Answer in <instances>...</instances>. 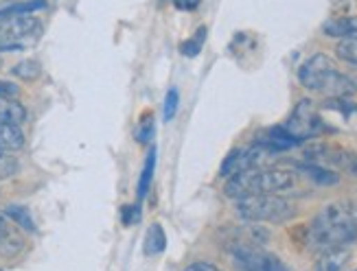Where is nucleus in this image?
<instances>
[{
    "label": "nucleus",
    "instance_id": "6ab92c4d",
    "mask_svg": "<svg viewBox=\"0 0 357 271\" xmlns=\"http://www.w3.org/2000/svg\"><path fill=\"white\" fill-rule=\"evenodd\" d=\"M153 167H156V151L151 149V153L147 155V162H145V169L141 173V182H138V197H145L147 190L151 186V178H153Z\"/></svg>",
    "mask_w": 357,
    "mask_h": 271
},
{
    "label": "nucleus",
    "instance_id": "412c9836",
    "mask_svg": "<svg viewBox=\"0 0 357 271\" xmlns=\"http://www.w3.org/2000/svg\"><path fill=\"white\" fill-rule=\"evenodd\" d=\"M204 40H206V29L202 26V29L197 31V33H195V38L186 40V42L180 46L182 55H186V57H195V55L202 51V44H204Z\"/></svg>",
    "mask_w": 357,
    "mask_h": 271
},
{
    "label": "nucleus",
    "instance_id": "0eeeda50",
    "mask_svg": "<svg viewBox=\"0 0 357 271\" xmlns=\"http://www.w3.org/2000/svg\"><path fill=\"white\" fill-rule=\"evenodd\" d=\"M305 157H307V162L344 171V173L353 175V178H357V153H353V151L324 145V142H316V145L305 149Z\"/></svg>",
    "mask_w": 357,
    "mask_h": 271
},
{
    "label": "nucleus",
    "instance_id": "b1692460",
    "mask_svg": "<svg viewBox=\"0 0 357 271\" xmlns=\"http://www.w3.org/2000/svg\"><path fill=\"white\" fill-rule=\"evenodd\" d=\"M184 271H222L217 265H213V263H204V261H199V263H193V265H189Z\"/></svg>",
    "mask_w": 357,
    "mask_h": 271
},
{
    "label": "nucleus",
    "instance_id": "cd10ccee",
    "mask_svg": "<svg viewBox=\"0 0 357 271\" xmlns=\"http://www.w3.org/2000/svg\"><path fill=\"white\" fill-rule=\"evenodd\" d=\"M9 236V228H7V221H5V217L0 215V241H3V238H7Z\"/></svg>",
    "mask_w": 357,
    "mask_h": 271
},
{
    "label": "nucleus",
    "instance_id": "bb28decb",
    "mask_svg": "<svg viewBox=\"0 0 357 271\" xmlns=\"http://www.w3.org/2000/svg\"><path fill=\"white\" fill-rule=\"evenodd\" d=\"M151 132H153L151 121H145L141 130H138V140H141V142H147V140H149V136H151Z\"/></svg>",
    "mask_w": 357,
    "mask_h": 271
},
{
    "label": "nucleus",
    "instance_id": "f3484780",
    "mask_svg": "<svg viewBox=\"0 0 357 271\" xmlns=\"http://www.w3.org/2000/svg\"><path fill=\"white\" fill-rule=\"evenodd\" d=\"M145 251L147 254H160L167 245V236H165V230L158 226V223H153L151 230L147 232V241H145Z\"/></svg>",
    "mask_w": 357,
    "mask_h": 271
},
{
    "label": "nucleus",
    "instance_id": "9d476101",
    "mask_svg": "<svg viewBox=\"0 0 357 271\" xmlns=\"http://www.w3.org/2000/svg\"><path fill=\"white\" fill-rule=\"evenodd\" d=\"M257 145L266 147L268 151L272 153H278V151H287V149H294L301 145V140L294 138L285 127H272V130L263 132V136H259Z\"/></svg>",
    "mask_w": 357,
    "mask_h": 271
},
{
    "label": "nucleus",
    "instance_id": "a878e982",
    "mask_svg": "<svg viewBox=\"0 0 357 271\" xmlns=\"http://www.w3.org/2000/svg\"><path fill=\"white\" fill-rule=\"evenodd\" d=\"M15 94H18L15 84H9V82H3V79H0V97H15Z\"/></svg>",
    "mask_w": 357,
    "mask_h": 271
},
{
    "label": "nucleus",
    "instance_id": "f03ea898",
    "mask_svg": "<svg viewBox=\"0 0 357 271\" xmlns=\"http://www.w3.org/2000/svg\"><path fill=\"white\" fill-rule=\"evenodd\" d=\"M296 175L283 169H250L228 178L224 193L230 199H243L252 195H278L294 188Z\"/></svg>",
    "mask_w": 357,
    "mask_h": 271
},
{
    "label": "nucleus",
    "instance_id": "c756f323",
    "mask_svg": "<svg viewBox=\"0 0 357 271\" xmlns=\"http://www.w3.org/2000/svg\"><path fill=\"white\" fill-rule=\"evenodd\" d=\"M355 271H357V269H355Z\"/></svg>",
    "mask_w": 357,
    "mask_h": 271
},
{
    "label": "nucleus",
    "instance_id": "a211bd4d",
    "mask_svg": "<svg viewBox=\"0 0 357 271\" xmlns=\"http://www.w3.org/2000/svg\"><path fill=\"white\" fill-rule=\"evenodd\" d=\"M5 215H7L11 221L18 223L20 228H24L26 232H36V223H33V219H31L29 210L22 208V206H9V208L5 210Z\"/></svg>",
    "mask_w": 357,
    "mask_h": 271
},
{
    "label": "nucleus",
    "instance_id": "4468645a",
    "mask_svg": "<svg viewBox=\"0 0 357 271\" xmlns=\"http://www.w3.org/2000/svg\"><path fill=\"white\" fill-rule=\"evenodd\" d=\"M298 171L305 173L309 180H314L322 186H333L340 182V175L333 169H327L322 164H314V162H307V164H298Z\"/></svg>",
    "mask_w": 357,
    "mask_h": 271
},
{
    "label": "nucleus",
    "instance_id": "6e6552de",
    "mask_svg": "<svg viewBox=\"0 0 357 271\" xmlns=\"http://www.w3.org/2000/svg\"><path fill=\"white\" fill-rule=\"evenodd\" d=\"M232 256H235V265L243 271H289L281 258H276L274 254L261 251L250 243H235Z\"/></svg>",
    "mask_w": 357,
    "mask_h": 271
},
{
    "label": "nucleus",
    "instance_id": "2eb2a0df",
    "mask_svg": "<svg viewBox=\"0 0 357 271\" xmlns=\"http://www.w3.org/2000/svg\"><path fill=\"white\" fill-rule=\"evenodd\" d=\"M24 147L20 125H0V151H18Z\"/></svg>",
    "mask_w": 357,
    "mask_h": 271
},
{
    "label": "nucleus",
    "instance_id": "393cba45",
    "mask_svg": "<svg viewBox=\"0 0 357 271\" xmlns=\"http://www.w3.org/2000/svg\"><path fill=\"white\" fill-rule=\"evenodd\" d=\"M202 0H174V5L180 9V11H193L199 7Z\"/></svg>",
    "mask_w": 357,
    "mask_h": 271
},
{
    "label": "nucleus",
    "instance_id": "dca6fc26",
    "mask_svg": "<svg viewBox=\"0 0 357 271\" xmlns=\"http://www.w3.org/2000/svg\"><path fill=\"white\" fill-rule=\"evenodd\" d=\"M11 75L22 79V82H36V79L42 75V66L36 59H24L20 63H15V66L11 68Z\"/></svg>",
    "mask_w": 357,
    "mask_h": 271
},
{
    "label": "nucleus",
    "instance_id": "aec40b11",
    "mask_svg": "<svg viewBox=\"0 0 357 271\" xmlns=\"http://www.w3.org/2000/svg\"><path fill=\"white\" fill-rule=\"evenodd\" d=\"M335 53H337L340 59H344L347 63H353V66H357V36L344 38L342 42L337 44Z\"/></svg>",
    "mask_w": 357,
    "mask_h": 271
},
{
    "label": "nucleus",
    "instance_id": "39448f33",
    "mask_svg": "<svg viewBox=\"0 0 357 271\" xmlns=\"http://www.w3.org/2000/svg\"><path fill=\"white\" fill-rule=\"evenodd\" d=\"M42 36V24L31 13L0 18V51H22Z\"/></svg>",
    "mask_w": 357,
    "mask_h": 271
},
{
    "label": "nucleus",
    "instance_id": "9b49d317",
    "mask_svg": "<svg viewBox=\"0 0 357 271\" xmlns=\"http://www.w3.org/2000/svg\"><path fill=\"white\" fill-rule=\"evenodd\" d=\"M322 33L327 38H351L357 36V15H340V18H331L322 24Z\"/></svg>",
    "mask_w": 357,
    "mask_h": 271
},
{
    "label": "nucleus",
    "instance_id": "5701e85b",
    "mask_svg": "<svg viewBox=\"0 0 357 271\" xmlns=\"http://www.w3.org/2000/svg\"><path fill=\"white\" fill-rule=\"evenodd\" d=\"M138 219H141V212H138L136 206H123V210H121L123 226H132V223H136Z\"/></svg>",
    "mask_w": 357,
    "mask_h": 271
},
{
    "label": "nucleus",
    "instance_id": "c85d7f7f",
    "mask_svg": "<svg viewBox=\"0 0 357 271\" xmlns=\"http://www.w3.org/2000/svg\"><path fill=\"white\" fill-rule=\"evenodd\" d=\"M0 271H3V269H0Z\"/></svg>",
    "mask_w": 357,
    "mask_h": 271
},
{
    "label": "nucleus",
    "instance_id": "20e7f679",
    "mask_svg": "<svg viewBox=\"0 0 357 271\" xmlns=\"http://www.w3.org/2000/svg\"><path fill=\"white\" fill-rule=\"evenodd\" d=\"M235 210L243 221H252V223H263V221L283 223L296 212L294 210V203L278 195H252V197L237 199Z\"/></svg>",
    "mask_w": 357,
    "mask_h": 271
},
{
    "label": "nucleus",
    "instance_id": "1a4fd4ad",
    "mask_svg": "<svg viewBox=\"0 0 357 271\" xmlns=\"http://www.w3.org/2000/svg\"><path fill=\"white\" fill-rule=\"evenodd\" d=\"M274 153L268 151L266 147L255 145L252 147H243V149H235L226 155V160L220 169L222 178H232V175L243 173V171H250V169H261L263 162L270 160Z\"/></svg>",
    "mask_w": 357,
    "mask_h": 271
},
{
    "label": "nucleus",
    "instance_id": "423d86ee",
    "mask_svg": "<svg viewBox=\"0 0 357 271\" xmlns=\"http://www.w3.org/2000/svg\"><path fill=\"white\" fill-rule=\"evenodd\" d=\"M283 127L301 142L309 140V138H316L327 130V125H324V121L320 118L314 101H309V99H303L296 103V107H294V111L289 114V118Z\"/></svg>",
    "mask_w": 357,
    "mask_h": 271
},
{
    "label": "nucleus",
    "instance_id": "7ed1b4c3",
    "mask_svg": "<svg viewBox=\"0 0 357 271\" xmlns=\"http://www.w3.org/2000/svg\"><path fill=\"white\" fill-rule=\"evenodd\" d=\"M298 82L307 90L322 92L333 99L351 97V94H355V90H357L353 79L340 72L333 66V61L322 53H316L314 57H309L298 68Z\"/></svg>",
    "mask_w": 357,
    "mask_h": 271
},
{
    "label": "nucleus",
    "instance_id": "f257e3e1",
    "mask_svg": "<svg viewBox=\"0 0 357 271\" xmlns=\"http://www.w3.org/2000/svg\"><path fill=\"white\" fill-rule=\"evenodd\" d=\"M357 238V203L335 201L324 206L307 228V245L316 251L347 247Z\"/></svg>",
    "mask_w": 357,
    "mask_h": 271
},
{
    "label": "nucleus",
    "instance_id": "ddd939ff",
    "mask_svg": "<svg viewBox=\"0 0 357 271\" xmlns=\"http://www.w3.org/2000/svg\"><path fill=\"white\" fill-rule=\"evenodd\" d=\"M26 118V109L11 101V97H0V125H22Z\"/></svg>",
    "mask_w": 357,
    "mask_h": 271
},
{
    "label": "nucleus",
    "instance_id": "f8f14e48",
    "mask_svg": "<svg viewBox=\"0 0 357 271\" xmlns=\"http://www.w3.org/2000/svg\"><path fill=\"white\" fill-rule=\"evenodd\" d=\"M351 258V251L347 247H335L322 251V256L318 258L314 271H347Z\"/></svg>",
    "mask_w": 357,
    "mask_h": 271
},
{
    "label": "nucleus",
    "instance_id": "4be33fe9",
    "mask_svg": "<svg viewBox=\"0 0 357 271\" xmlns=\"http://www.w3.org/2000/svg\"><path fill=\"white\" fill-rule=\"evenodd\" d=\"M178 103H180V94H178V90H176V88H172V90L167 92V99H165V121H167V123L176 116Z\"/></svg>",
    "mask_w": 357,
    "mask_h": 271
}]
</instances>
